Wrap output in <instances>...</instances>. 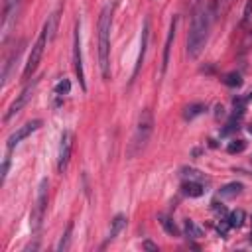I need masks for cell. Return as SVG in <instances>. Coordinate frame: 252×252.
Returning <instances> with one entry per match:
<instances>
[{
	"label": "cell",
	"instance_id": "cell-9",
	"mask_svg": "<svg viewBox=\"0 0 252 252\" xmlns=\"http://www.w3.org/2000/svg\"><path fill=\"white\" fill-rule=\"evenodd\" d=\"M71 152H73V132L71 130H63L61 140H59V150H57V171L63 173L69 165L71 159Z\"/></svg>",
	"mask_w": 252,
	"mask_h": 252
},
{
	"label": "cell",
	"instance_id": "cell-8",
	"mask_svg": "<svg viewBox=\"0 0 252 252\" xmlns=\"http://www.w3.org/2000/svg\"><path fill=\"white\" fill-rule=\"evenodd\" d=\"M43 122L41 120H30V122H26V124H22L18 130H14L10 136H8V140H6V152H14V148L16 146H20L22 144V140H26L28 136H32L35 130H39V126H41Z\"/></svg>",
	"mask_w": 252,
	"mask_h": 252
},
{
	"label": "cell",
	"instance_id": "cell-23",
	"mask_svg": "<svg viewBox=\"0 0 252 252\" xmlns=\"http://www.w3.org/2000/svg\"><path fill=\"white\" fill-rule=\"evenodd\" d=\"M185 236H187V238H201V236H203V228H201L195 220L187 219V220H185Z\"/></svg>",
	"mask_w": 252,
	"mask_h": 252
},
{
	"label": "cell",
	"instance_id": "cell-10",
	"mask_svg": "<svg viewBox=\"0 0 252 252\" xmlns=\"http://www.w3.org/2000/svg\"><path fill=\"white\" fill-rule=\"evenodd\" d=\"M18 12H20V0H4V6H2V41H6L8 30L16 22Z\"/></svg>",
	"mask_w": 252,
	"mask_h": 252
},
{
	"label": "cell",
	"instance_id": "cell-17",
	"mask_svg": "<svg viewBox=\"0 0 252 252\" xmlns=\"http://www.w3.org/2000/svg\"><path fill=\"white\" fill-rule=\"evenodd\" d=\"M205 110H207V104H205V102H189V104L183 108V118H185V120H193V118L201 116Z\"/></svg>",
	"mask_w": 252,
	"mask_h": 252
},
{
	"label": "cell",
	"instance_id": "cell-16",
	"mask_svg": "<svg viewBox=\"0 0 252 252\" xmlns=\"http://www.w3.org/2000/svg\"><path fill=\"white\" fill-rule=\"evenodd\" d=\"M242 191H244V185H242L240 181H230V183H226V185H222V187L219 189V197H220V199H234V197H238Z\"/></svg>",
	"mask_w": 252,
	"mask_h": 252
},
{
	"label": "cell",
	"instance_id": "cell-24",
	"mask_svg": "<svg viewBox=\"0 0 252 252\" xmlns=\"http://www.w3.org/2000/svg\"><path fill=\"white\" fill-rule=\"evenodd\" d=\"M71 234H73V222H69L67 228H65V232L61 234V240H59V244H57V250H59V252L69 250V246H71Z\"/></svg>",
	"mask_w": 252,
	"mask_h": 252
},
{
	"label": "cell",
	"instance_id": "cell-31",
	"mask_svg": "<svg viewBox=\"0 0 252 252\" xmlns=\"http://www.w3.org/2000/svg\"><path fill=\"white\" fill-rule=\"evenodd\" d=\"M201 4V0H191V8H195V6H199Z\"/></svg>",
	"mask_w": 252,
	"mask_h": 252
},
{
	"label": "cell",
	"instance_id": "cell-27",
	"mask_svg": "<svg viewBox=\"0 0 252 252\" xmlns=\"http://www.w3.org/2000/svg\"><path fill=\"white\" fill-rule=\"evenodd\" d=\"M244 148H246V142H244V140H232V142L226 146V152H228V154H240Z\"/></svg>",
	"mask_w": 252,
	"mask_h": 252
},
{
	"label": "cell",
	"instance_id": "cell-18",
	"mask_svg": "<svg viewBox=\"0 0 252 252\" xmlns=\"http://www.w3.org/2000/svg\"><path fill=\"white\" fill-rule=\"evenodd\" d=\"M59 12H61V8L53 10V12H51V16L47 18V22L43 24V30L47 32V37H49V41L55 37V30H57V24H59Z\"/></svg>",
	"mask_w": 252,
	"mask_h": 252
},
{
	"label": "cell",
	"instance_id": "cell-6",
	"mask_svg": "<svg viewBox=\"0 0 252 252\" xmlns=\"http://www.w3.org/2000/svg\"><path fill=\"white\" fill-rule=\"evenodd\" d=\"M73 69L79 79V85L83 91H87V81H85V69H83V49H81V22L75 24V33H73Z\"/></svg>",
	"mask_w": 252,
	"mask_h": 252
},
{
	"label": "cell",
	"instance_id": "cell-22",
	"mask_svg": "<svg viewBox=\"0 0 252 252\" xmlns=\"http://www.w3.org/2000/svg\"><path fill=\"white\" fill-rule=\"evenodd\" d=\"M226 222H228L230 228H240V226L244 224V211H242V209L232 211V213L226 217Z\"/></svg>",
	"mask_w": 252,
	"mask_h": 252
},
{
	"label": "cell",
	"instance_id": "cell-19",
	"mask_svg": "<svg viewBox=\"0 0 252 252\" xmlns=\"http://www.w3.org/2000/svg\"><path fill=\"white\" fill-rule=\"evenodd\" d=\"M181 177L183 179H193V181H201V183H207L209 179H207V175L205 173H201L199 169H195V167H181Z\"/></svg>",
	"mask_w": 252,
	"mask_h": 252
},
{
	"label": "cell",
	"instance_id": "cell-5",
	"mask_svg": "<svg viewBox=\"0 0 252 252\" xmlns=\"http://www.w3.org/2000/svg\"><path fill=\"white\" fill-rule=\"evenodd\" d=\"M47 189H49V181L43 177L39 181V187H37V197H35V207L32 211V232H37L41 228V222H43V217H45V209H47Z\"/></svg>",
	"mask_w": 252,
	"mask_h": 252
},
{
	"label": "cell",
	"instance_id": "cell-1",
	"mask_svg": "<svg viewBox=\"0 0 252 252\" xmlns=\"http://www.w3.org/2000/svg\"><path fill=\"white\" fill-rule=\"evenodd\" d=\"M217 20L215 14V0H211L209 4L201 2L199 6L193 8V16H191V26L187 32V57L189 59H197L201 55V51L207 45L209 39V32L213 22Z\"/></svg>",
	"mask_w": 252,
	"mask_h": 252
},
{
	"label": "cell",
	"instance_id": "cell-13",
	"mask_svg": "<svg viewBox=\"0 0 252 252\" xmlns=\"http://www.w3.org/2000/svg\"><path fill=\"white\" fill-rule=\"evenodd\" d=\"M177 22H179V18H177V16H173V20H171V24H169V32H167L165 47H163V59H161V75L165 73V69H167V63H169V51H171V41H173V37H175V32H177Z\"/></svg>",
	"mask_w": 252,
	"mask_h": 252
},
{
	"label": "cell",
	"instance_id": "cell-2",
	"mask_svg": "<svg viewBox=\"0 0 252 252\" xmlns=\"http://www.w3.org/2000/svg\"><path fill=\"white\" fill-rule=\"evenodd\" d=\"M112 10L114 4H106L98 16V69L102 79L110 77V30H112Z\"/></svg>",
	"mask_w": 252,
	"mask_h": 252
},
{
	"label": "cell",
	"instance_id": "cell-11",
	"mask_svg": "<svg viewBox=\"0 0 252 252\" xmlns=\"http://www.w3.org/2000/svg\"><path fill=\"white\" fill-rule=\"evenodd\" d=\"M148 41H150V18H144V24H142V33H140V51H138V59H136V65H134V71H132V79L134 81L144 65V59H146V51H148Z\"/></svg>",
	"mask_w": 252,
	"mask_h": 252
},
{
	"label": "cell",
	"instance_id": "cell-12",
	"mask_svg": "<svg viewBox=\"0 0 252 252\" xmlns=\"http://www.w3.org/2000/svg\"><path fill=\"white\" fill-rule=\"evenodd\" d=\"M22 51H24V39H20V41L10 49V53L4 57V63H2V89L6 87V83H8V79H10V73H12V67H14L16 61L20 59Z\"/></svg>",
	"mask_w": 252,
	"mask_h": 252
},
{
	"label": "cell",
	"instance_id": "cell-14",
	"mask_svg": "<svg viewBox=\"0 0 252 252\" xmlns=\"http://www.w3.org/2000/svg\"><path fill=\"white\" fill-rule=\"evenodd\" d=\"M126 226V217L122 215V213H118L112 220H110V230H108V234H106V240H104V244H102V248L108 244V242H112L120 232H122V228Z\"/></svg>",
	"mask_w": 252,
	"mask_h": 252
},
{
	"label": "cell",
	"instance_id": "cell-20",
	"mask_svg": "<svg viewBox=\"0 0 252 252\" xmlns=\"http://www.w3.org/2000/svg\"><path fill=\"white\" fill-rule=\"evenodd\" d=\"M158 220H159V224L163 226V230H165L169 236H179V228H177V224H175L167 215H159Z\"/></svg>",
	"mask_w": 252,
	"mask_h": 252
},
{
	"label": "cell",
	"instance_id": "cell-29",
	"mask_svg": "<svg viewBox=\"0 0 252 252\" xmlns=\"http://www.w3.org/2000/svg\"><path fill=\"white\" fill-rule=\"evenodd\" d=\"M8 169H10V152H6V156H4V161H2V183L6 181Z\"/></svg>",
	"mask_w": 252,
	"mask_h": 252
},
{
	"label": "cell",
	"instance_id": "cell-15",
	"mask_svg": "<svg viewBox=\"0 0 252 252\" xmlns=\"http://www.w3.org/2000/svg\"><path fill=\"white\" fill-rule=\"evenodd\" d=\"M205 185L207 183H201V181H193V179H185L181 183V193L187 195V197H201L205 193Z\"/></svg>",
	"mask_w": 252,
	"mask_h": 252
},
{
	"label": "cell",
	"instance_id": "cell-26",
	"mask_svg": "<svg viewBox=\"0 0 252 252\" xmlns=\"http://www.w3.org/2000/svg\"><path fill=\"white\" fill-rule=\"evenodd\" d=\"M230 4H232V0H215V14H217V18H222L228 12Z\"/></svg>",
	"mask_w": 252,
	"mask_h": 252
},
{
	"label": "cell",
	"instance_id": "cell-28",
	"mask_svg": "<svg viewBox=\"0 0 252 252\" xmlns=\"http://www.w3.org/2000/svg\"><path fill=\"white\" fill-rule=\"evenodd\" d=\"M250 18H252V0H246V6H244V14H242V22L240 24L250 22Z\"/></svg>",
	"mask_w": 252,
	"mask_h": 252
},
{
	"label": "cell",
	"instance_id": "cell-21",
	"mask_svg": "<svg viewBox=\"0 0 252 252\" xmlns=\"http://www.w3.org/2000/svg\"><path fill=\"white\" fill-rule=\"evenodd\" d=\"M220 81H222L226 87H232V89L242 87V75H240L238 71H230V73L222 75V77H220Z\"/></svg>",
	"mask_w": 252,
	"mask_h": 252
},
{
	"label": "cell",
	"instance_id": "cell-30",
	"mask_svg": "<svg viewBox=\"0 0 252 252\" xmlns=\"http://www.w3.org/2000/svg\"><path fill=\"white\" fill-rule=\"evenodd\" d=\"M142 248H146V250H158V246H156L152 240H144V242H142Z\"/></svg>",
	"mask_w": 252,
	"mask_h": 252
},
{
	"label": "cell",
	"instance_id": "cell-3",
	"mask_svg": "<svg viewBox=\"0 0 252 252\" xmlns=\"http://www.w3.org/2000/svg\"><path fill=\"white\" fill-rule=\"evenodd\" d=\"M154 132V114L150 108H144L138 116V124H136V132L132 136V142H130V150H128V156L134 158L138 156L150 142V136Z\"/></svg>",
	"mask_w": 252,
	"mask_h": 252
},
{
	"label": "cell",
	"instance_id": "cell-32",
	"mask_svg": "<svg viewBox=\"0 0 252 252\" xmlns=\"http://www.w3.org/2000/svg\"><path fill=\"white\" fill-rule=\"evenodd\" d=\"M246 130H248V132L252 134V124H248V128H246Z\"/></svg>",
	"mask_w": 252,
	"mask_h": 252
},
{
	"label": "cell",
	"instance_id": "cell-7",
	"mask_svg": "<svg viewBox=\"0 0 252 252\" xmlns=\"http://www.w3.org/2000/svg\"><path fill=\"white\" fill-rule=\"evenodd\" d=\"M37 83H39V79H33L32 83H28L24 89H22V93L16 96V100L8 106V110H6V114H4V122H8L10 118H14L28 102H30V98L33 96V91H35V87H37Z\"/></svg>",
	"mask_w": 252,
	"mask_h": 252
},
{
	"label": "cell",
	"instance_id": "cell-4",
	"mask_svg": "<svg viewBox=\"0 0 252 252\" xmlns=\"http://www.w3.org/2000/svg\"><path fill=\"white\" fill-rule=\"evenodd\" d=\"M47 43H49V37H47V32L45 30H41V33L37 35V39H35V43L32 45V51H30V57H28V63H26V67H24V79L28 81L33 73H35V69H37V65H39V61H41V57H43V53H45V47H47Z\"/></svg>",
	"mask_w": 252,
	"mask_h": 252
},
{
	"label": "cell",
	"instance_id": "cell-25",
	"mask_svg": "<svg viewBox=\"0 0 252 252\" xmlns=\"http://www.w3.org/2000/svg\"><path fill=\"white\" fill-rule=\"evenodd\" d=\"M53 93H55L57 96H65V94H69V93H71V81L63 77V79L53 87Z\"/></svg>",
	"mask_w": 252,
	"mask_h": 252
}]
</instances>
